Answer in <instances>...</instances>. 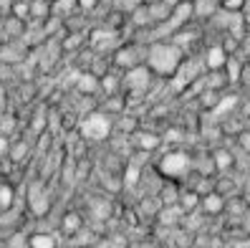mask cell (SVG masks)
Masks as SVG:
<instances>
[{
  "label": "cell",
  "instance_id": "1",
  "mask_svg": "<svg viewBox=\"0 0 250 248\" xmlns=\"http://www.w3.org/2000/svg\"><path fill=\"white\" fill-rule=\"evenodd\" d=\"M182 61H185V51L177 48L172 41L149 43V53H146V68H149L157 79L169 81L174 74H177V68H180Z\"/></svg>",
  "mask_w": 250,
  "mask_h": 248
},
{
  "label": "cell",
  "instance_id": "2",
  "mask_svg": "<svg viewBox=\"0 0 250 248\" xmlns=\"http://www.w3.org/2000/svg\"><path fill=\"white\" fill-rule=\"evenodd\" d=\"M146 53H149V46L142 41H134V38H129V41H122L119 43V48H116L111 53V68L116 71H131V68H139L146 64Z\"/></svg>",
  "mask_w": 250,
  "mask_h": 248
},
{
  "label": "cell",
  "instance_id": "3",
  "mask_svg": "<svg viewBox=\"0 0 250 248\" xmlns=\"http://www.w3.org/2000/svg\"><path fill=\"white\" fill-rule=\"evenodd\" d=\"M129 142L134 144V150L139 152H157L162 144H165V139H162V135L157 132V129H137V132H131L129 135Z\"/></svg>",
  "mask_w": 250,
  "mask_h": 248
},
{
  "label": "cell",
  "instance_id": "4",
  "mask_svg": "<svg viewBox=\"0 0 250 248\" xmlns=\"http://www.w3.org/2000/svg\"><path fill=\"white\" fill-rule=\"evenodd\" d=\"M225 195H220L217 190H210V193H205L200 195V208L197 213L205 215V218H217V215H225Z\"/></svg>",
  "mask_w": 250,
  "mask_h": 248
},
{
  "label": "cell",
  "instance_id": "5",
  "mask_svg": "<svg viewBox=\"0 0 250 248\" xmlns=\"http://www.w3.org/2000/svg\"><path fill=\"white\" fill-rule=\"evenodd\" d=\"M124 94V74L116 68H109L104 76H99V96Z\"/></svg>",
  "mask_w": 250,
  "mask_h": 248
},
{
  "label": "cell",
  "instance_id": "6",
  "mask_svg": "<svg viewBox=\"0 0 250 248\" xmlns=\"http://www.w3.org/2000/svg\"><path fill=\"white\" fill-rule=\"evenodd\" d=\"M81 230H83V215L79 210H66L61 215V221H58V233H61V236L73 238Z\"/></svg>",
  "mask_w": 250,
  "mask_h": 248
},
{
  "label": "cell",
  "instance_id": "7",
  "mask_svg": "<svg viewBox=\"0 0 250 248\" xmlns=\"http://www.w3.org/2000/svg\"><path fill=\"white\" fill-rule=\"evenodd\" d=\"M220 13L217 0H192V18L200 23H210Z\"/></svg>",
  "mask_w": 250,
  "mask_h": 248
},
{
  "label": "cell",
  "instance_id": "8",
  "mask_svg": "<svg viewBox=\"0 0 250 248\" xmlns=\"http://www.w3.org/2000/svg\"><path fill=\"white\" fill-rule=\"evenodd\" d=\"M210 152H212V162H215L217 175L230 172V170H235V165H238V157H235L230 150H225V147H215Z\"/></svg>",
  "mask_w": 250,
  "mask_h": 248
},
{
  "label": "cell",
  "instance_id": "9",
  "mask_svg": "<svg viewBox=\"0 0 250 248\" xmlns=\"http://www.w3.org/2000/svg\"><path fill=\"white\" fill-rule=\"evenodd\" d=\"M202 61H205V68H223L225 61H228V53L223 51L220 43H210V46L202 51Z\"/></svg>",
  "mask_w": 250,
  "mask_h": 248
},
{
  "label": "cell",
  "instance_id": "10",
  "mask_svg": "<svg viewBox=\"0 0 250 248\" xmlns=\"http://www.w3.org/2000/svg\"><path fill=\"white\" fill-rule=\"evenodd\" d=\"M58 233L56 230H36L28 233V248H56Z\"/></svg>",
  "mask_w": 250,
  "mask_h": 248
},
{
  "label": "cell",
  "instance_id": "11",
  "mask_svg": "<svg viewBox=\"0 0 250 248\" xmlns=\"http://www.w3.org/2000/svg\"><path fill=\"white\" fill-rule=\"evenodd\" d=\"M28 157H31V142H28V139H16V142H10L8 159H10L13 165H23Z\"/></svg>",
  "mask_w": 250,
  "mask_h": 248
},
{
  "label": "cell",
  "instance_id": "12",
  "mask_svg": "<svg viewBox=\"0 0 250 248\" xmlns=\"http://www.w3.org/2000/svg\"><path fill=\"white\" fill-rule=\"evenodd\" d=\"M73 13H79V0H53L51 3V16L61 18V21L71 18Z\"/></svg>",
  "mask_w": 250,
  "mask_h": 248
},
{
  "label": "cell",
  "instance_id": "13",
  "mask_svg": "<svg viewBox=\"0 0 250 248\" xmlns=\"http://www.w3.org/2000/svg\"><path fill=\"white\" fill-rule=\"evenodd\" d=\"M0 28L5 31V36H8L10 41H21L23 33H25V23L18 21V18H13V16H5L3 23H0Z\"/></svg>",
  "mask_w": 250,
  "mask_h": 248
},
{
  "label": "cell",
  "instance_id": "14",
  "mask_svg": "<svg viewBox=\"0 0 250 248\" xmlns=\"http://www.w3.org/2000/svg\"><path fill=\"white\" fill-rule=\"evenodd\" d=\"M51 16V3L48 0H31V21L43 23Z\"/></svg>",
  "mask_w": 250,
  "mask_h": 248
},
{
  "label": "cell",
  "instance_id": "15",
  "mask_svg": "<svg viewBox=\"0 0 250 248\" xmlns=\"http://www.w3.org/2000/svg\"><path fill=\"white\" fill-rule=\"evenodd\" d=\"M8 16L18 18V21H23V23H28V21H31V0H13Z\"/></svg>",
  "mask_w": 250,
  "mask_h": 248
},
{
  "label": "cell",
  "instance_id": "16",
  "mask_svg": "<svg viewBox=\"0 0 250 248\" xmlns=\"http://www.w3.org/2000/svg\"><path fill=\"white\" fill-rule=\"evenodd\" d=\"M235 142H238V150H243L245 155H250V127L248 129H240L235 135Z\"/></svg>",
  "mask_w": 250,
  "mask_h": 248
},
{
  "label": "cell",
  "instance_id": "17",
  "mask_svg": "<svg viewBox=\"0 0 250 248\" xmlns=\"http://www.w3.org/2000/svg\"><path fill=\"white\" fill-rule=\"evenodd\" d=\"M243 5H245V0H223L220 3V8L225 13H243Z\"/></svg>",
  "mask_w": 250,
  "mask_h": 248
},
{
  "label": "cell",
  "instance_id": "18",
  "mask_svg": "<svg viewBox=\"0 0 250 248\" xmlns=\"http://www.w3.org/2000/svg\"><path fill=\"white\" fill-rule=\"evenodd\" d=\"M96 8H101V0H79V10H83L86 16L94 13Z\"/></svg>",
  "mask_w": 250,
  "mask_h": 248
},
{
  "label": "cell",
  "instance_id": "19",
  "mask_svg": "<svg viewBox=\"0 0 250 248\" xmlns=\"http://www.w3.org/2000/svg\"><path fill=\"white\" fill-rule=\"evenodd\" d=\"M10 137L5 135V132H0V159H5L8 157V150H10Z\"/></svg>",
  "mask_w": 250,
  "mask_h": 248
},
{
  "label": "cell",
  "instance_id": "20",
  "mask_svg": "<svg viewBox=\"0 0 250 248\" xmlns=\"http://www.w3.org/2000/svg\"><path fill=\"white\" fill-rule=\"evenodd\" d=\"M243 21H245V25H250V0H245V5H243Z\"/></svg>",
  "mask_w": 250,
  "mask_h": 248
},
{
  "label": "cell",
  "instance_id": "21",
  "mask_svg": "<svg viewBox=\"0 0 250 248\" xmlns=\"http://www.w3.org/2000/svg\"><path fill=\"white\" fill-rule=\"evenodd\" d=\"M10 5H13V0H0V13H3V16H8Z\"/></svg>",
  "mask_w": 250,
  "mask_h": 248
},
{
  "label": "cell",
  "instance_id": "22",
  "mask_svg": "<svg viewBox=\"0 0 250 248\" xmlns=\"http://www.w3.org/2000/svg\"><path fill=\"white\" fill-rule=\"evenodd\" d=\"M3 18H5V16H3V13H0V23H3Z\"/></svg>",
  "mask_w": 250,
  "mask_h": 248
},
{
  "label": "cell",
  "instance_id": "23",
  "mask_svg": "<svg viewBox=\"0 0 250 248\" xmlns=\"http://www.w3.org/2000/svg\"><path fill=\"white\" fill-rule=\"evenodd\" d=\"M217 3H223V0H217Z\"/></svg>",
  "mask_w": 250,
  "mask_h": 248
},
{
  "label": "cell",
  "instance_id": "24",
  "mask_svg": "<svg viewBox=\"0 0 250 248\" xmlns=\"http://www.w3.org/2000/svg\"><path fill=\"white\" fill-rule=\"evenodd\" d=\"M48 3H53V0H48Z\"/></svg>",
  "mask_w": 250,
  "mask_h": 248
}]
</instances>
